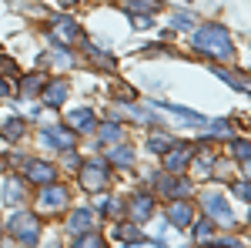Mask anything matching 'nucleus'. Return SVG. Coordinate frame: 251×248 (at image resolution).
I'll use <instances>...</instances> for the list:
<instances>
[{
  "label": "nucleus",
  "mask_w": 251,
  "mask_h": 248,
  "mask_svg": "<svg viewBox=\"0 0 251 248\" xmlns=\"http://www.w3.org/2000/svg\"><path fill=\"white\" fill-rule=\"evenodd\" d=\"M191 44H194V51H201V54H208V57H214V60H231L234 57L231 34H228L221 24H204V27H198L191 34Z\"/></svg>",
  "instance_id": "nucleus-1"
},
{
  "label": "nucleus",
  "mask_w": 251,
  "mask_h": 248,
  "mask_svg": "<svg viewBox=\"0 0 251 248\" xmlns=\"http://www.w3.org/2000/svg\"><path fill=\"white\" fill-rule=\"evenodd\" d=\"M37 218L30 215V211H17L14 218H10V231L17 235V242H24V245H34L37 242Z\"/></svg>",
  "instance_id": "nucleus-2"
},
{
  "label": "nucleus",
  "mask_w": 251,
  "mask_h": 248,
  "mask_svg": "<svg viewBox=\"0 0 251 248\" xmlns=\"http://www.w3.org/2000/svg\"><path fill=\"white\" fill-rule=\"evenodd\" d=\"M80 181H84V188H87V191L107 188V165H97V161L84 165V171H80Z\"/></svg>",
  "instance_id": "nucleus-3"
},
{
  "label": "nucleus",
  "mask_w": 251,
  "mask_h": 248,
  "mask_svg": "<svg viewBox=\"0 0 251 248\" xmlns=\"http://www.w3.org/2000/svg\"><path fill=\"white\" fill-rule=\"evenodd\" d=\"M204 205H208V215H211L214 221H221L225 228H228V225H234V215H231V208L225 205V198H218V194H208V198H204Z\"/></svg>",
  "instance_id": "nucleus-4"
},
{
  "label": "nucleus",
  "mask_w": 251,
  "mask_h": 248,
  "mask_svg": "<svg viewBox=\"0 0 251 248\" xmlns=\"http://www.w3.org/2000/svg\"><path fill=\"white\" fill-rule=\"evenodd\" d=\"M54 34L60 37V47H71L74 40H80V27L71 17H60V20H54Z\"/></svg>",
  "instance_id": "nucleus-5"
},
{
  "label": "nucleus",
  "mask_w": 251,
  "mask_h": 248,
  "mask_svg": "<svg viewBox=\"0 0 251 248\" xmlns=\"http://www.w3.org/2000/svg\"><path fill=\"white\" fill-rule=\"evenodd\" d=\"M168 221H171V225H191L194 221V205H188V201H171V205H168Z\"/></svg>",
  "instance_id": "nucleus-6"
},
{
  "label": "nucleus",
  "mask_w": 251,
  "mask_h": 248,
  "mask_svg": "<svg viewBox=\"0 0 251 248\" xmlns=\"http://www.w3.org/2000/svg\"><path fill=\"white\" fill-rule=\"evenodd\" d=\"M67 124H71V131H94V111H87V108H77V111H71L67 114Z\"/></svg>",
  "instance_id": "nucleus-7"
},
{
  "label": "nucleus",
  "mask_w": 251,
  "mask_h": 248,
  "mask_svg": "<svg viewBox=\"0 0 251 248\" xmlns=\"http://www.w3.org/2000/svg\"><path fill=\"white\" fill-rule=\"evenodd\" d=\"M27 178L37 181V185H50V181L57 178V171H54L50 165H44V161H30V165H27Z\"/></svg>",
  "instance_id": "nucleus-8"
},
{
  "label": "nucleus",
  "mask_w": 251,
  "mask_h": 248,
  "mask_svg": "<svg viewBox=\"0 0 251 248\" xmlns=\"http://www.w3.org/2000/svg\"><path fill=\"white\" fill-rule=\"evenodd\" d=\"M44 141H47V144H57L64 151H74V134L64 131V128H47V131H44Z\"/></svg>",
  "instance_id": "nucleus-9"
},
{
  "label": "nucleus",
  "mask_w": 251,
  "mask_h": 248,
  "mask_svg": "<svg viewBox=\"0 0 251 248\" xmlns=\"http://www.w3.org/2000/svg\"><path fill=\"white\" fill-rule=\"evenodd\" d=\"M151 211H154V198L151 194H137L134 201H131V218L134 221H148Z\"/></svg>",
  "instance_id": "nucleus-10"
},
{
  "label": "nucleus",
  "mask_w": 251,
  "mask_h": 248,
  "mask_svg": "<svg viewBox=\"0 0 251 248\" xmlns=\"http://www.w3.org/2000/svg\"><path fill=\"white\" fill-rule=\"evenodd\" d=\"M64 198H67V194H64V188H57V185H47V188L40 191V208L44 211H54L57 208V205H64Z\"/></svg>",
  "instance_id": "nucleus-11"
},
{
  "label": "nucleus",
  "mask_w": 251,
  "mask_h": 248,
  "mask_svg": "<svg viewBox=\"0 0 251 248\" xmlns=\"http://www.w3.org/2000/svg\"><path fill=\"white\" fill-rule=\"evenodd\" d=\"M191 158H194V151L181 144V148H174V151L168 154V158H164V165H168V171H181V168H184V165H188Z\"/></svg>",
  "instance_id": "nucleus-12"
},
{
  "label": "nucleus",
  "mask_w": 251,
  "mask_h": 248,
  "mask_svg": "<svg viewBox=\"0 0 251 248\" xmlns=\"http://www.w3.org/2000/svg\"><path fill=\"white\" fill-rule=\"evenodd\" d=\"M84 54L94 60L100 71H114V57H111V54H104L100 47H94V44H84Z\"/></svg>",
  "instance_id": "nucleus-13"
},
{
  "label": "nucleus",
  "mask_w": 251,
  "mask_h": 248,
  "mask_svg": "<svg viewBox=\"0 0 251 248\" xmlns=\"http://www.w3.org/2000/svg\"><path fill=\"white\" fill-rule=\"evenodd\" d=\"M64 97H67V84H64V81H54V84H47V91H44V101H47L50 108H57Z\"/></svg>",
  "instance_id": "nucleus-14"
},
{
  "label": "nucleus",
  "mask_w": 251,
  "mask_h": 248,
  "mask_svg": "<svg viewBox=\"0 0 251 248\" xmlns=\"http://www.w3.org/2000/svg\"><path fill=\"white\" fill-rule=\"evenodd\" d=\"M67 228L74 231V235H84V231L91 228V211H87V208H77L74 215H71V225H67Z\"/></svg>",
  "instance_id": "nucleus-15"
},
{
  "label": "nucleus",
  "mask_w": 251,
  "mask_h": 248,
  "mask_svg": "<svg viewBox=\"0 0 251 248\" xmlns=\"http://www.w3.org/2000/svg\"><path fill=\"white\" fill-rule=\"evenodd\" d=\"M3 201H14V205L24 201V188H20L17 178H7V185H3Z\"/></svg>",
  "instance_id": "nucleus-16"
},
{
  "label": "nucleus",
  "mask_w": 251,
  "mask_h": 248,
  "mask_svg": "<svg viewBox=\"0 0 251 248\" xmlns=\"http://www.w3.org/2000/svg\"><path fill=\"white\" fill-rule=\"evenodd\" d=\"M0 131H3V138H10V141H17L20 134H24V121H20V117H7Z\"/></svg>",
  "instance_id": "nucleus-17"
},
{
  "label": "nucleus",
  "mask_w": 251,
  "mask_h": 248,
  "mask_svg": "<svg viewBox=\"0 0 251 248\" xmlns=\"http://www.w3.org/2000/svg\"><path fill=\"white\" fill-rule=\"evenodd\" d=\"M231 154L238 158V161H248V158H251V141H245V138H234V141H231Z\"/></svg>",
  "instance_id": "nucleus-18"
},
{
  "label": "nucleus",
  "mask_w": 251,
  "mask_h": 248,
  "mask_svg": "<svg viewBox=\"0 0 251 248\" xmlns=\"http://www.w3.org/2000/svg\"><path fill=\"white\" fill-rule=\"evenodd\" d=\"M148 148L154 154H164L171 148V138H168V134H151V138H148Z\"/></svg>",
  "instance_id": "nucleus-19"
},
{
  "label": "nucleus",
  "mask_w": 251,
  "mask_h": 248,
  "mask_svg": "<svg viewBox=\"0 0 251 248\" xmlns=\"http://www.w3.org/2000/svg\"><path fill=\"white\" fill-rule=\"evenodd\" d=\"M111 161L114 165H131L134 154H131V148H111Z\"/></svg>",
  "instance_id": "nucleus-20"
},
{
  "label": "nucleus",
  "mask_w": 251,
  "mask_h": 248,
  "mask_svg": "<svg viewBox=\"0 0 251 248\" xmlns=\"http://www.w3.org/2000/svg\"><path fill=\"white\" fill-rule=\"evenodd\" d=\"M37 91H40V77H24V84H20V94L30 97V94H37Z\"/></svg>",
  "instance_id": "nucleus-21"
},
{
  "label": "nucleus",
  "mask_w": 251,
  "mask_h": 248,
  "mask_svg": "<svg viewBox=\"0 0 251 248\" xmlns=\"http://www.w3.org/2000/svg\"><path fill=\"white\" fill-rule=\"evenodd\" d=\"M77 248H104V238H100V235H80Z\"/></svg>",
  "instance_id": "nucleus-22"
},
{
  "label": "nucleus",
  "mask_w": 251,
  "mask_h": 248,
  "mask_svg": "<svg viewBox=\"0 0 251 248\" xmlns=\"http://www.w3.org/2000/svg\"><path fill=\"white\" fill-rule=\"evenodd\" d=\"M171 27H177V30H188V27H194V20L188 17V14H171Z\"/></svg>",
  "instance_id": "nucleus-23"
},
{
  "label": "nucleus",
  "mask_w": 251,
  "mask_h": 248,
  "mask_svg": "<svg viewBox=\"0 0 251 248\" xmlns=\"http://www.w3.org/2000/svg\"><path fill=\"white\" fill-rule=\"evenodd\" d=\"M234 194H238V198H248V201H251V185H248V181H238V185H234Z\"/></svg>",
  "instance_id": "nucleus-24"
},
{
  "label": "nucleus",
  "mask_w": 251,
  "mask_h": 248,
  "mask_svg": "<svg viewBox=\"0 0 251 248\" xmlns=\"http://www.w3.org/2000/svg\"><path fill=\"white\" fill-rule=\"evenodd\" d=\"M117 101H134V87H127V84H117Z\"/></svg>",
  "instance_id": "nucleus-25"
},
{
  "label": "nucleus",
  "mask_w": 251,
  "mask_h": 248,
  "mask_svg": "<svg viewBox=\"0 0 251 248\" xmlns=\"http://www.w3.org/2000/svg\"><path fill=\"white\" fill-rule=\"evenodd\" d=\"M100 138H104V141H117V138H121V128H104V131H100Z\"/></svg>",
  "instance_id": "nucleus-26"
},
{
  "label": "nucleus",
  "mask_w": 251,
  "mask_h": 248,
  "mask_svg": "<svg viewBox=\"0 0 251 248\" xmlns=\"http://www.w3.org/2000/svg\"><path fill=\"white\" fill-rule=\"evenodd\" d=\"M0 74H3V77H7V74H17L14 60H3V57H0Z\"/></svg>",
  "instance_id": "nucleus-27"
},
{
  "label": "nucleus",
  "mask_w": 251,
  "mask_h": 248,
  "mask_svg": "<svg viewBox=\"0 0 251 248\" xmlns=\"http://www.w3.org/2000/svg\"><path fill=\"white\" fill-rule=\"evenodd\" d=\"M211 221H201V225H198V231H194V235H198V238H208V235H211Z\"/></svg>",
  "instance_id": "nucleus-28"
},
{
  "label": "nucleus",
  "mask_w": 251,
  "mask_h": 248,
  "mask_svg": "<svg viewBox=\"0 0 251 248\" xmlns=\"http://www.w3.org/2000/svg\"><path fill=\"white\" fill-rule=\"evenodd\" d=\"M0 97H10V84L7 81H0Z\"/></svg>",
  "instance_id": "nucleus-29"
},
{
  "label": "nucleus",
  "mask_w": 251,
  "mask_h": 248,
  "mask_svg": "<svg viewBox=\"0 0 251 248\" xmlns=\"http://www.w3.org/2000/svg\"><path fill=\"white\" fill-rule=\"evenodd\" d=\"M60 7H74V3H80V0H57Z\"/></svg>",
  "instance_id": "nucleus-30"
},
{
  "label": "nucleus",
  "mask_w": 251,
  "mask_h": 248,
  "mask_svg": "<svg viewBox=\"0 0 251 248\" xmlns=\"http://www.w3.org/2000/svg\"><path fill=\"white\" fill-rule=\"evenodd\" d=\"M134 248H141V245H134ZM148 248H151V245H148Z\"/></svg>",
  "instance_id": "nucleus-31"
}]
</instances>
